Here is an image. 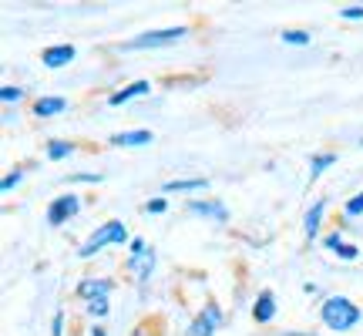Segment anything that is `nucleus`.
<instances>
[{"label": "nucleus", "mask_w": 363, "mask_h": 336, "mask_svg": "<svg viewBox=\"0 0 363 336\" xmlns=\"http://www.w3.org/2000/svg\"><path fill=\"white\" fill-rule=\"evenodd\" d=\"M208 189V179H172L165 181V192H202Z\"/></svg>", "instance_id": "nucleus-15"}, {"label": "nucleus", "mask_w": 363, "mask_h": 336, "mask_svg": "<svg viewBox=\"0 0 363 336\" xmlns=\"http://www.w3.org/2000/svg\"><path fill=\"white\" fill-rule=\"evenodd\" d=\"M21 181H24V172H21V168H17V172H11V175H7V179L0 181V189H4V192H13V189H17V185H21Z\"/></svg>", "instance_id": "nucleus-22"}, {"label": "nucleus", "mask_w": 363, "mask_h": 336, "mask_svg": "<svg viewBox=\"0 0 363 336\" xmlns=\"http://www.w3.org/2000/svg\"><path fill=\"white\" fill-rule=\"evenodd\" d=\"M272 316H276V293H272V289H262L259 296H256V303H252V320L262 326H269Z\"/></svg>", "instance_id": "nucleus-10"}, {"label": "nucleus", "mask_w": 363, "mask_h": 336, "mask_svg": "<svg viewBox=\"0 0 363 336\" xmlns=\"http://www.w3.org/2000/svg\"><path fill=\"white\" fill-rule=\"evenodd\" d=\"M323 212H326V198H316V206H310L306 219H303V233H306V239H316L320 225H323Z\"/></svg>", "instance_id": "nucleus-13"}, {"label": "nucleus", "mask_w": 363, "mask_h": 336, "mask_svg": "<svg viewBox=\"0 0 363 336\" xmlns=\"http://www.w3.org/2000/svg\"><path fill=\"white\" fill-rule=\"evenodd\" d=\"M219 326H222V310L216 306V303H208L206 310H202L192 323H189L185 336H216V330H219Z\"/></svg>", "instance_id": "nucleus-5"}, {"label": "nucleus", "mask_w": 363, "mask_h": 336, "mask_svg": "<svg viewBox=\"0 0 363 336\" xmlns=\"http://www.w3.org/2000/svg\"><path fill=\"white\" fill-rule=\"evenodd\" d=\"M74 44H54V47H44V54H40V61H44V67H51V71H57V67H65L74 61Z\"/></svg>", "instance_id": "nucleus-8"}, {"label": "nucleus", "mask_w": 363, "mask_h": 336, "mask_svg": "<svg viewBox=\"0 0 363 336\" xmlns=\"http://www.w3.org/2000/svg\"><path fill=\"white\" fill-rule=\"evenodd\" d=\"M128 272L135 283H148L155 272V249H145L138 256H128Z\"/></svg>", "instance_id": "nucleus-7"}, {"label": "nucleus", "mask_w": 363, "mask_h": 336, "mask_svg": "<svg viewBox=\"0 0 363 336\" xmlns=\"http://www.w3.org/2000/svg\"><path fill=\"white\" fill-rule=\"evenodd\" d=\"M337 256H340V259H343V262H353V259L360 256V249L353 246V242H343V246H340V249H337Z\"/></svg>", "instance_id": "nucleus-24"}, {"label": "nucleus", "mask_w": 363, "mask_h": 336, "mask_svg": "<svg viewBox=\"0 0 363 336\" xmlns=\"http://www.w3.org/2000/svg\"><path fill=\"white\" fill-rule=\"evenodd\" d=\"M189 38V27H165V30H148L142 38L121 44V51H152V47H165V44H179Z\"/></svg>", "instance_id": "nucleus-3"}, {"label": "nucleus", "mask_w": 363, "mask_h": 336, "mask_svg": "<svg viewBox=\"0 0 363 336\" xmlns=\"http://www.w3.org/2000/svg\"><path fill=\"white\" fill-rule=\"evenodd\" d=\"M189 212H192V215H206V219L219 222V225L229 222V208L222 206L219 198H192V202H189Z\"/></svg>", "instance_id": "nucleus-6"}, {"label": "nucleus", "mask_w": 363, "mask_h": 336, "mask_svg": "<svg viewBox=\"0 0 363 336\" xmlns=\"http://www.w3.org/2000/svg\"><path fill=\"white\" fill-rule=\"evenodd\" d=\"M343 212H347L350 219H357V215H363V192H357V195H353L350 202L343 206Z\"/></svg>", "instance_id": "nucleus-21"}, {"label": "nucleus", "mask_w": 363, "mask_h": 336, "mask_svg": "<svg viewBox=\"0 0 363 336\" xmlns=\"http://www.w3.org/2000/svg\"><path fill=\"white\" fill-rule=\"evenodd\" d=\"M320 320H323L326 330L347 333V330H353V326L363 320V313L350 296H326L323 306H320Z\"/></svg>", "instance_id": "nucleus-1"}, {"label": "nucleus", "mask_w": 363, "mask_h": 336, "mask_svg": "<svg viewBox=\"0 0 363 336\" xmlns=\"http://www.w3.org/2000/svg\"><path fill=\"white\" fill-rule=\"evenodd\" d=\"M323 246H326V249H333V252H337V249H340V246H343V239H340V233H333V235H326V239H323Z\"/></svg>", "instance_id": "nucleus-28"}, {"label": "nucleus", "mask_w": 363, "mask_h": 336, "mask_svg": "<svg viewBox=\"0 0 363 336\" xmlns=\"http://www.w3.org/2000/svg\"><path fill=\"white\" fill-rule=\"evenodd\" d=\"M84 310H88V316H94V320H104V316L111 313V303H108V296L104 299H88Z\"/></svg>", "instance_id": "nucleus-18"}, {"label": "nucleus", "mask_w": 363, "mask_h": 336, "mask_svg": "<svg viewBox=\"0 0 363 336\" xmlns=\"http://www.w3.org/2000/svg\"><path fill=\"white\" fill-rule=\"evenodd\" d=\"M330 165H337V155H333V152H326V155H313V162H310V179L316 181Z\"/></svg>", "instance_id": "nucleus-16"}, {"label": "nucleus", "mask_w": 363, "mask_h": 336, "mask_svg": "<svg viewBox=\"0 0 363 336\" xmlns=\"http://www.w3.org/2000/svg\"><path fill=\"white\" fill-rule=\"evenodd\" d=\"M51 336H65V313H54V323H51Z\"/></svg>", "instance_id": "nucleus-26"}, {"label": "nucleus", "mask_w": 363, "mask_h": 336, "mask_svg": "<svg viewBox=\"0 0 363 336\" xmlns=\"http://www.w3.org/2000/svg\"><path fill=\"white\" fill-rule=\"evenodd\" d=\"M74 155V145L71 142H61V138H57V142H48V158H51V162H65V158H71Z\"/></svg>", "instance_id": "nucleus-17"}, {"label": "nucleus", "mask_w": 363, "mask_h": 336, "mask_svg": "<svg viewBox=\"0 0 363 336\" xmlns=\"http://www.w3.org/2000/svg\"><path fill=\"white\" fill-rule=\"evenodd\" d=\"M165 208H169L165 198H152V202H145V212H148V215H162Z\"/></svg>", "instance_id": "nucleus-25"}, {"label": "nucleus", "mask_w": 363, "mask_h": 336, "mask_svg": "<svg viewBox=\"0 0 363 336\" xmlns=\"http://www.w3.org/2000/svg\"><path fill=\"white\" fill-rule=\"evenodd\" d=\"M0 101L4 104L24 101V88H17V84H4V88H0Z\"/></svg>", "instance_id": "nucleus-19"}, {"label": "nucleus", "mask_w": 363, "mask_h": 336, "mask_svg": "<svg viewBox=\"0 0 363 336\" xmlns=\"http://www.w3.org/2000/svg\"><path fill=\"white\" fill-rule=\"evenodd\" d=\"M121 242H128V229H125V222L111 219V222H104V225H98V229H94V233H91L84 242H81L78 256L81 259H91V256H98L101 249L121 246Z\"/></svg>", "instance_id": "nucleus-2"}, {"label": "nucleus", "mask_w": 363, "mask_h": 336, "mask_svg": "<svg viewBox=\"0 0 363 336\" xmlns=\"http://www.w3.org/2000/svg\"><path fill=\"white\" fill-rule=\"evenodd\" d=\"M283 40L286 44H296V47H306V44H310V34H306V30H283Z\"/></svg>", "instance_id": "nucleus-20"}, {"label": "nucleus", "mask_w": 363, "mask_h": 336, "mask_svg": "<svg viewBox=\"0 0 363 336\" xmlns=\"http://www.w3.org/2000/svg\"><path fill=\"white\" fill-rule=\"evenodd\" d=\"M128 249H131L128 256H138V252H145V249H148V246H145V239H142V235H135V239H131V242H128Z\"/></svg>", "instance_id": "nucleus-27"}, {"label": "nucleus", "mask_w": 363, "mask_h": 336, "mask_svg": "<svg viewBox=\"0 0 363 336\" xmlns=\"http://www.w3.org/2000/svg\"><path fill=\"white\" fill-rule=\"evenodd\" d=\"M91 336H108V330L104 326H91Z\"/></svg>", "instance_id": "nucleus-30"}, {"label": "nucleus", "mask_w": 363, "mask_h": 336, "mask_svg": "<svg viewBox=\"0 0 363 336\" xmlns=\"http://www.w3.org/2000/svg\"><path fill=\"white\" fill-rule=\"evenodd\" d=\"M67 181H84V185H98V181H101V175H71Z\"/></svg>", "instance_id": "nucleus-29"}, {"label": "nucleus", "mask_w": 363, "mask_h": 336, "mask_svg": "<svg viewBox=\"0 0 363 336\" xmlns=\"http://www.w3.org/2000/svg\"><path fill=\"white\" fill-rule=\"evenodd\" d=\"M152 142V131L148 128H135V131H118V135H111V145H118V148H142V145Z\"/></svg>", "instance_id": "nucleus-12"}, {"label": "nucleus", "mask_w": 363, "mask_h": 336, "mask_svg": "<svg viewBox=\"0 0 363 336\" xmlns=\"http://www.w3.org/2000/svg\"><path fill=\"white\" fill-rule=\"evenodd\" d=\"M81 212V195L67 192V195H57V198H51V206H48V225H65V222H71L74 215Z\"/></svg>", "instance_id": "nucleus-4"}, {"label": "nucleus", "mask_w": 363, "mask_h": 336, "mask_svg": "<svg viewBox=\"0 0 363 336\" xmlns=\"http://www.w3.org/2000/svg\"><path fill=\"white\" fill-rule=\"evenodd\" d=\"M340 17H343V21H363V4H350V7H343Z\"/></svg>", "instance_id": "nucleus-23"}, {"label": "nucleus", "mask_w": 363, "mask_h": 336, "mask_svg": "<svg viewBox=\"0 0 363 336\" xmlns=\"http://www.w3.org/2000/svg\"><path fill=\"white\" fill-rule=\"evenodd\" d=\"M30 111H34V118H54L61 111H67V101L65 98H38L30 104Z\"/></svg>", "instance_id": "nucleus-14"}, {"label": "nucleus", "mask_w": 363, "mask_h": 336, "mask_svg": "<svg viewBox=\"0 0 363 336\" xmlns=\"http://www.w3.org/2000/svg\"><path fill=\"white\" fill-rule=\"evenodd\" d=\"M152 91V84L148 81H131V84H125L121 91H115L111 98H108V104L111 108H118V104H128V101H135V98H145Z\"/></svg>", "instance_id": "nucleus-11"}, {"label": "nucleus", "mask_w": 363, "mask_h": 336, "mask_svg": "<svg viewBox=\"0 0 363 336\" xmlns=\"http://www.w3.org/2000/svg\"><path fill=\"white\" fill-rule=\"evenodd\" d=\"M115 289V279H101V276H91L84 283H78V296L88 303V299H104Z\"/></svg>", "instance_id": "nucleus-9"}]
</instances>
